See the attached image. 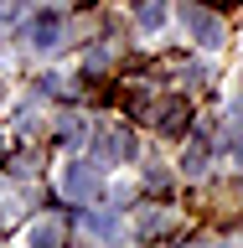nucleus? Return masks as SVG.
<instances>
[{"mask_svg": "<svg viewBox=\"0 0 243 248\" xmlns=\"http://www.w3.org/2000/svg\"><path fill=\"white\" fill-rule=\"evenodd\" d=\"M62 191H67V197H73V202L93 197V191H98V170H93L88 160H73V166L62 170Z\"/></svg>", "mask_w": 243, "mask_h": 248, "instance_id": "f257e3e1", "label": "nucleus"}, {"mask_svg": "<svg viewBox=\"0 0 243 248\" xmlns=\"http://www.w3.org/2000/svg\"><path fill=\"white\" fill-rule=\"evenodd\" d=\"M186 31H192L202 46H217V42H223V21H217L212 11H202V5H186Z\"/></svg>", "mask_w": 243, "mask_h": 248, "instance_id": "f03ea898", "label": "nucleus"}, {"mask_svg": "<svg viewBox=\"0 0 243 248\" xmlns=\"http://www.w3.org/2000/svg\"><path fill=\"white\" fill-rule=\"evenodd\" d=\"M26 36H31V46H36V52H52V46H57V36H62V21H57V16H36Z\"/></svg>", "mask_w": 243, "mask_h": 248, "instance_id": "7ed1b4c3", "label": "nucleus"}, {"mask_svg": "<svg viewBox=\"0 0 243 248\" xmlns=\"http://www.w3.org/2000/svg\"><path fill=\"white\" fill-rule=\"evenodd\" d=\"M140 26H145V31L166 26V0H145V5H140Z\"/></svg>", "mask_w": 243, "mask_h": 248, "instance_id": "20e7f679", "label": "nucleus"}, {"mask_svg": "<svg viewBox=\"0 0 243 248\" xmlns=\"http://www.w3.org/2000/svg\"><path fill=\"white\" fill-rule=\"evenodd\" d=\"M88 232H98V238H114V232H119V217H114V212H93V217H88Z\"/></svg>", "mask_w": 243, "mask_h": 248, "instance_id": "39448f33", "label": "nucleus"}, {"mask_svg": "<svg viewBox=\"0 0 243 248\" xmlns=\"http://www.w3.org/2000/svg\"><path fill=\"white\" fill-rule=\"evenodd\" d=\"M98 145H104V155H114V160H119V155H130V135H124V129H109Z\"/></svg>", "mask_w": 243, "mask_h": 248, "instance_id": "423d86ee", "label": "nucleus"}, {"mask_svg": "<svg viewBox=\"0 0 243 248\" xmlns=\"http://www.w3.org/2000/svg\"><path fill=\"white\" fill-rule=\"evenodd\" d=\"M202 166H207V150H202V145H192V150H186V176H197Z\"/></svg>", "mask_w": 243, "mask_h": 248, "instance_id": "0eeeda50", "label": "nucleus"}, {"mask_svg": "<svg viewBox=\"0 0 243 248\" xmlns=\"http://www.w3.org/2000/svg\"><path fill=\"white\" fill-rule=\"evenodd\" d=\"M62 140L78 145V140H83V119H62Z\"/></svg>", "mask_w": 243, "mask_h": 248, "instance_id": "6e6552de", "label": "nucleus"}, {"mask_svg": "<svg viewBox=\"0 0 243 248\" xmlns=\"http://www.w3.org/2000/svg\"><path fill=\"white\" fill-rule=\"evenodd\" d=\"M36 243H57V222H42V228H31Z\"/></svg>", "mask_w": 243, "mask_h": 248, "instance_id": "1a4fd4ad", "label": "nucleus"}, {"mask_svg": "<svg viewBox=\"0 0 243 248\" xmlns=\"http://www.w3.org/2000/svg\"><path fill=\"white\" fill-rule=\"evenodd\" d=\"M16 16V0H0V21H11Z\"/></svg>", "mask_w": 243, "mask_h": 248, "instance_id": "9d476101", "label": "nucleus"}]
</instances>
